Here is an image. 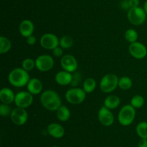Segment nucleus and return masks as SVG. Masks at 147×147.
I'll list each match as a JSON object with an SVG mask.
<instances>
[{
    "mask_svg": "<svg viewBox=\"0 0 147 147\" xmlns=\"http://www.w3.org/2000/svg\"><path fill=\"white\" fill-rule=\"evenodd\" d=\"M40 102L46 110L57 111L62 105L61 99L58 94L54 90L48 89L41 94Z\"/></svg>",
    "mask_w": 147,
    "mask_h": 147,
    "instance_id": "f257e3e1",
    "label": "nucleus"
},
{
    "mask_svg": "<svg viewBox=\"0 0 147 147\" xmlns=\"http://www.w3.org/2000/svg\"><path fill=\"white\" fill-rule=\"evenodd\" d=\"M30 79L28 72L22 68H15L12 69L8 76L9 82L15 87H23L27 86Z\"/></svg>",
    "mask_w": 147,
    "mask_h": 147,
    "instance_id": "f03ea898",
    "label": "nucleus"
},
{
    "mask_svg": "<svg viewBox=\"0 0 147 147\" xmlns=\"http://www.w3.org/2000/svg\"><path fill=\"white\" fill-rule=\"evenodd\" d=\"M136 116L135 108L131 105H126L121 109L118 115V120L123 126L131 125L134 120Z\"/></svg>",
    "mask_w": 147,
    "mask_h": 147,
    "instance_id": "7ed1b4c3",
    "label": "nucleus"
},
{
    "mask_svg": "<svg viewBox=\"0 0 147 147\" xmlns=\"http://www.w3.org/2000/svg\"><path fill=\"white\" fill-rule=\"evenodd\" d=\"M119 79L114 74L104 75L100 82V88L104 93H111L119 86Z\"/></svg>",
    "mask_w": 147,
    "mask_h": 147,
    "instance_id": "20e7f679",
    "label": "nucleus"
},
{
    "mask_svg": "<svg viewBox=\"0 0 147 147\" xmlns=\"http://www.w3.org/2000/svg\"><path fill=\"white\" fill-rule=\"evenodd\" d=\"M86 92L83 89L73 87L65 92V99L72 105H79L86 99Z\"/></svg>",
    "mask_w": 147,
    "mask_h": 147,
    "instance_id": "39448f33",
    "label": "nucleus"
},
{
    "mask_svg": "<svg viewBox=\"0 0 147 147\" xmlns=\"http://www.w3.org/2000/svg\"><path fill=\"white\" fill-rule=\"evenodd\" d=\"M128 19L134 25H141L146 19V13L144 8L140 7L131 8L128 11Z\"/></svg>",
    "mask_w": 147,
    "mask_h": 147,
    "instance_id": "423d86ee",
    "label": "nucleus"
},
{
    "mask_svg": "<svg viewBox=\"0 0 147 147\" xmlns=\"http://www.w3.org/2000/svg\"><path fill=\"white\" fill-rule=\"evenodd\" d=\"M36 68L42 72H46L51 70L54 66V59L51 56L43 54L39 56L35 60Z\"/></svg>",
    "mask_w": 147,
    "mask_h": 147,
    "instance_id": "0eeeda50",
    "label": "nucleus"
},
{
    "mask_svg": "<svg viewBox=\"0 0 147 147\" xmlns=\"http://www.w3.org/2000/svg\"><path fill=\"white\" fill-rule=\"evenodd\" d=\"M14 104L17 108H27L32 104L33 96L29 92H20L15 95Z\"/></svg>",
    "mask_w": 147,
    "mask_h": 147,
    "instance_id": "6e6552de",
    "label": "nucleus"
},
{
    "mask_svg": "<svg viewBox=\"0 0 147 147\" xmlns=\"http://www.w3.org/2000/svg\"><path fill=\"white\" fill-rule=\"evenodd\" d=\"M40 45L47 50H53L60 46V40L56 35L53 33H45L40 38Z\"/></svg>",
    "mask_w": 147,
    "mask_h": 147,
    "instance_id": "1a4fd4ad",
    "label": "nucleus"
},
{
    "mask_svg": "<svg viewBox=\"0 0 147 147\" xmlns=\"http://www.w3.org/2000/svg\"><path fill=\"white\" fill-rule=\"evenodd\" d=\"M10 118L13 123L17 125H22L27 122L28 120V114L24 108H14L11 111Z\"/></svg>",
    "mask_w": 147,
    "mask_h": 147,
    "instance_id": "9d476101",
    "label": "nucleus"
},
{
    "mask_svg": "<svg viewBox=\"0 0 147 147\" xmlns=\"http://www.w3.org/2000/svg\"><path fill=\"white\" fill-rule=\"evenodd\" d=\"M129 51L131 56L136 59H144L147 55L146 47L140 42L131 43L129 47Z\"/></svg>",
    "mask_w": 147,
    "mask_h": 147,
    "instance_id": "9b49d317",
    "label": "nucleus"
},
{
    "mask_svg": "<svg viewBox=\"0 0 147 147\" xmlns=\"http://www.w3.org/2000/svg\"><path fill=\"white\" fill-rule=\"evenodd\" d=\"M98 120L103 126H111L114 122V116L111 110L108 109L106 107L103 106L99 110L98 113Z\"/></svg>",
    "mask_w": 147,
    "mask_h": 147,
    "instance_id": "f8f14e48",
    "label": "nucleus"
},
{
    "mask_svg": "<svg viewBox=\"0 0 147 147\" xmlns=\"http://www.w3.org/2000/svg\"><path fill=\"white\" fill-rule=\"evenodd\" d=\"M60 65L63 70L70 73L76 71L78 68L77 60L73 55L70 54L65 55L61 58Z\"/></svg>",
    "mask_w": 147,
    "mask_h": 147,
    "instance_id": "ddd939ff",
    "label": "nucleus"
},
{
    "mask_svg": "<svg viewBox=\"0 0 147 147\" xmlns=\"http://www.w3.org/2000/svg\"><path fill=\"white\" fill-rule=\"evenodd\" d=\"M55 82L61 86H67L70 84L73 81V74L66 71H60L56 74L55 76Z\"/></svg>",
    "mask_w": 147,
    "mask_h": 147,
    "instance_id": "4468645a",
    "label": "nucleus"
},
{
    "mask_svg": "<svg viewBox=\"0 0 147 147\" xmlns=\"http://www.w3.org/2000/svg\"><path fill=\"white\" fill-rule=\"evenodd\" d=\"M20 33L23 37H26L32 35L34 30V26L32 22L30 20H24L20 24Z\"/></svg>",
    "mask_w": 147,
    "mask_h": 147,
    "instance_id": "2eb2a0df",
    "label": "nucleus"
},
{
    "mask_svg": "<svg viewBox=\"0 0 147 147\" xmlns=\"http://www.w3.org/2000/svg\"><path fill=\"white\" fill-rule=\"evenodd\" d=\"M47 133L50 136L55 138H61L65 135V129L61 125L56 122L50 123L47 126Z\"/></svg>",
    "mask_w": 147,
    "mask_h": 147,
    "instance_id": "dca6fc26",
    "label": "nucleus"
},
{
    "mask_svg": "<svg viewBox=\"0 0 147 147\" xmlns=\"http://www.w3.org/2000/svg\"><path fill=\"white\" fill-rule=\"evenodd\" d=\"M42 83L41 81L37 78L30 79L28 84H27V89L30 93L32 95H39L42 91Z\"/></svg>",
    "mask_w": 147,
    "mask_h": 147,
    "instance_id": "f3484780",
    "label": "nucleus"
},
{
    "mask_svg": "<svg viewBox=\"0 0 147 147\" xmlns=\"http://www.w3.org/2000/svg\"><path fill=\"white\" fill-rule=\"evenodd\" d=\"M15 95L13 91L8 87H4L0 91V100L2 103L9 105L14 102Z\"/></svg>",
    "mask_w": 147,
    "mask_h": 147,
    "instance_id": "a211bd4d",
    "label": "nucleus"
},
{
    "mask_svg": "<svg viewBox=\"0 0 147 147\" xmlns=\"http://www.w3.org/2000/svg\"><path fill=\"white\" fill-rule=\"evenodd\" d=\"M120 103V98L116 95H109L104 100V106L109 110L116 109L119 106Z\"/></svg>",
    "mask_w": 147,
    "mask_h": 147,
    "instance_id": "6ab92c4d",
    "label": "nucleus"
},
{
    "mask_svg": "<svg viewBox=\"0 0 147 147\" xmlns=\"http://www.w3.org/2000/svg\"><path fill=\"white\" fill-rule=\"evenodd\" d=\"M57 118L62 122H66L70 117V110L65 105H61L57 111Z\"/></svg>",
    "mask_w": 147,
    "mask_h": 147,
    "instance_id": "aec40b11",
    "label": "nucleus"
},
{
    "mask_svg": "<svg viewBox=\"0 0 147 147\" xmlns=\"http://www.w3.org/2000/svg\"><path fill=\"white\" fill-rule=\"evenodd\" d=\"M96 87V81L93 78H87L83 82V89L86 94L92 93Z\"/></svg>",
    "mask_w": 147,
    "mask_h": 147,
    "instance_id": "412c9836",
    "label": "nucleus"
},
{
    "mask_svg": "<svg viewBox=\"0 0 147 147\" xmlns=\"http://www.w3.org/2000/svg\"><path fill=\"white\" fill-rule=\"evenodd\" d=\"M0 46H1L0 53L4 54L10 50L11 48V42L7 37H4V36H1L0 37Z\"/></svg>",
    "mask_w": 147,
    "mask_h": 147,
    "instance_id": "4be33fe9",
    "label": "nucleus"
},
{
    "mask_svg": "<svg viewBox=\"0 0 147 147\" xmlns=\"http://www.w3.org/2000/svg\"><path fill=\"white\" fill-rule=\"evenodd\" d=\"M133 82L129 76H122L119 79V87L122 90H129L131 88Z\"/></svg>",
    "mask_w": 147,
    "mask_h": 147,
    "instance_id": "5701e85b",
    "label": "nucleus"
},
{
    "mask_svg": "<svg viewBox=\"0 0 147 147\" xmlns=\"http://www.w3.org/2000/svg\"><path fill=\"white\" fill-rule=\"evenodd\" d=\"M136 131L137 135L141 138L147 139V122L143 121L139 122L136 126Z\"/></svg>",
    "mask_w": 147,
    "mask_h": 147,
    "instance_id": "b1692460",
    "label": "nucleus"
},
{
    "mask_svg": "<svg viewBox=\"0 0 147 147\" xmlns=\"http://www.w3.org/2000/svg\"><path fill=\"white\" fill-rule=\"evenodd\" d=\"M73 45V39L70 35H64L60 39V46L63 49L70 48Z\"/></svg>",
    "mask_w": 147,
    "mask_h": 147,
    "instance_id": "393cba45",
    "label": "nucleus"
},
{
    "mask_svg": "<svg viewBox=\"0 0 147 147\" xmlns=\"http://www.w3.org/2000/svg\"><path fill=\"white\" fill-rule=\"evenodd\" d=\"M125 39L130 43L136 42L138 39V33L134 29H129L125 33Z\"/></svg>",
    "mask_w": 147,
    "mask_h": 147,
    "instance_id": "a878e982",
    "label": "nucleus"
},
{
    "mask_svg": "<svg viewBox=\"0 0 147 147\" xmlns=\"http://www.w3.org/2000/svg\"><path fill=\"white\" fill-rule=\"evenodd\" d=\"M144 99L142 95H135L131 99V105L134 108H141L144 105Z\"/></svg>",
    "mask_w": 147,
    "mask_h": 147,
    "instance_id": "bb28decb",
    "label": "nucleus"
},
{
    "mask_svg": "<svg viewBox=\"0 0 147 147\" xmlns=\"http://www.w3.org/2000/svg\"><path fill=\"white\" fill-rule=\"evenodd\" d=\"M34 67H36L35 61H34L32 59H30V58L25 59L22 62V68L27 71H32Z\"/></svg>",
    "mask_w": 147,
    "mask_h": 147,
    "instance_id": "cd10ccee",
    "label": "nucleus"
},
{
    "mask_svg": "<svg viewBox=\"0 0 147 147\" xmlns=\"http://www.w3.org/2000/svg\"><path fill=\"white\" fill-rule=\"evenodd\" d=\"M11 108L9 105L1 103L0 105V115L2 117H7L11 115Z\"/></svg>",
    "mask_w": 147,
    "mask_h": 147,
    "instance_id": "c85d7f7f",
    "label": "nucleus"
},
{
    "mask_svg": "<svg viewBox=\"0 0 147 147\" xmlns=\"http://www.w3.org/2000/svg\"><path fill=\"white\" fill-rule=\"evenodd\" d=\"M80 81H81V76H80V74L79 72H74V74H73V81L71 82V86H76L78 85V84L80 83Z\"/></svg>",
    "mask_w": 147,
    "mask_h": 147,
    "instance_id": "c756f323",
    "label": "nucleus"
},
{
    "mask_svg": "<svg viewBox=\"0 0 147 147\" xmlns=\"http://www.w3.org/2000/svg\"><path fill=\"white\" fill-rule=\"evenodd\" d=\"M53 54L55 57H63V48L60 47V46H57V47H56L55 48H54L53 50Z\"/></svg>",
    "mask_w": 147,
    "mask_h": 147,
    "instance_id": "7c9ffc66",
    "label": "nucleus"
},
{
    "mask_svg": "<svg viewBox=\"0 0 147 147\" xmlns=\"http://www.w3.org/2000/svg\"><path fill=\"white\" fill-rule=\"evenodd\" d=\"M26 42L29 46H33L36 43V37L34 35H30L26 38Z\"/></svg>",
    "mask_w": 147,
    "mask_h": 147,
    "instance_id": "2f4dec72",
    "label": "nucleus"
},
{
    "mask_svg": "<svg viewBox=\"0 0 147 147\" xmlns=\"http://www.w3.org/2000/svg\"><path fill=\"white\" fill-rule=\"evenodd\" d=\"M121 7L124 10H130V6H129V0H122L121 2Z\"/></svg>",
    "mask_w": 147,
    "mask_h": 147,
    "instance_id": "473e14b6",
    "label": "nucleus"
},
{
    "mask_svg": "<svg viewBox=\"0 0 147 147\" xmlns=\"http://www.w3.org/2000/svg\"><path fill=\"white\" fill-rule=\"evenodd\" d=\"M130 8H135L138 7L139 5V0H129Z\"/></svg>",
    "mask_w": 147,
    "mask_h": 147,
    "instance_id": "72a5a7b5",
    "label": "nucleus"
},
{
    "mask_svg": "<svg viewBox=\"0 0 147 147\" xmlns=\"http://www.w3.org/2000/svg\"><path fill=\"white\" fill-rule=\"evenodd\" d=\"M139 147H147V139L145 138H141L140 141L138 143Z\"/></svg>",
    "mask_w": 147,
    "mask_h": 147,
    "instance_id": "f704fd0d",
    "label": "nucleus"
},
{
    "mask_svg": "<svg viewBox=\"0 0 147 147\" xmlns=\"http://www.w3.org/2000/svg\"><path fill=\"white\" fill-rule=\"evenodd\" d=\"M144 11L146 12V13L147 14V0L145 1L144 4Z\"/></svg>",
    "mask_w": 147,
    "mask_h": 147,
    "instance_id": "c9c22d12",
    "label": "nucleus"
},
{
    "mask_svg": "<svg viewBox=\"0 0 147 147\" xmlns=\"http://www.w3.org/2000/svg\"><path fill=\"white\" fill-rule=\"evenodd\" d=\"M52 147H59V146H52Z\"/></svg>",
    "mask_w": 147,
    "mask_h": 147,
    "instance_id": "e433bc0d",
    "label": "nucleus"
}]
</instances>
